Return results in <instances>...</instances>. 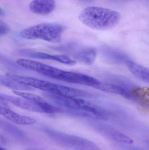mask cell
Masks as SVG:
<instances>
[{"label": "cell", "instance_id": "cell-1", "mask_svg": "<svg viewBox=\"0 0 149 150\" xmlns=\"http://www.w3.org/2000/svg\"><path fill=\"white\" fill-rule=\"evenodd\" d=\"M16 62L21 67L53 79L87 86L97 89H99L101 84V82L99 80L88 75L65 71L31 60L20 59L17 60Z\"/></svg>", "mask_w": 149, "mask_h": 150}, {"label": "cell", "instance_id": "cell-2", "mask_svg": "<svg viewBox=\"0 0 149 150\" xmlns=\"http://www.w3.org/2000/svg\"><path fill=\"white\" fill-rule=\"evenodd\" d=\"M5 75L20 83L58 96L78 98H90L95 96L93 93L83 90L68 87L31 77L10 73H8Z\"/></svg>", "mask_w": 149, "mask_h": 150}, {"label": "cell", "instance_id": "cell-3", "mask_svg": "<svg viewBox=\"0 0 149 150\" xmlns=\"http://www.w3.org/2000/svg\"><path fill=\"white\" fill-rule=\"evenodd\" d=\"M121 18L120 13L110 9L90 6L83 9L78 18L85 25L92 29L106 30L116 25Z\"/></svg>", "mask_w": 149, "mask_h": 150}, {"label": "cell", "instance_id": "cell-4", "mask_svg": "<svg viewBox=\"0 0 149 150\" xmlns=\"http://www.w3.org/2000/svg\"><path fill=\"white\" fill-rule=\"evenodd\" d=\"M44 95L59 107L87 112L95 115L99 120H107L108 113L106 111L88 100L81 98L62 97L48 93H45Z\"/></svg>", "mask_w": 149, "mask_h": 150}, {"label": "cell", "instance_id": "cell-5", "mask_svg": "<svg viewBox=\"0 0 149 150\" xmlns=\"http://www.w3.org/2000/svg\"><path fill=\"white\" fill-rule=\"evenodd\" d=\"M65 28L54 23H45L26 28L20 33L22 38L27 40H41L53 43H59Z\"/></svg>", "mask_w": 149, "mask_h": 150}, {"label": "cell", "instance_id": "cell-6", "mask_svg": "<svg viewBox=\"0 0 149 150\" xmlns=\"http://www.w3.org/2000/svg\"><path fill=\"white\" fill-rule=\"evenodd\" d=\"M49 137L55 142L73 150H100L91 141L79 137L61 133L51 129H45Z\"/></svg>", "mask_w": 149, "mask_h": 150}, {"label": "cell", "instance_id": "cell-7", "mask_svg": "<svg viewBox=\"0 0 149 150\" xmlns=\"http://www.w3.org/2000/svg\"><path fill=\"white\" fill-rule=\"evenodd\" d=\"M18 53L20 55L28 58L54 61L68 66H73L76 64V61L66 54H51L29 49H22Z\"/></svg>", "mask_w": 149, "mask_h": 150}, {"label": "cell", "instance_id": "cell-8", "mask_svg": "<svg viewBox=\"0 0 149 150\" xmlns=\"http://www.w3.org/2000/svg\"><path fill=\"white\" fill-rule=\"evenodd\" d=\"M12 92L15 95L26 99L40 107L44 112V113H62V111L60 108L52 105L48 103L44 99L36 94L24 92L22 91H12Z\"/></svg>", "mask_w": 149, "mask_h": 150}, {"label": "cell", "instance_id": "cell-9", "mask_svg": "<svg viewBox=\"0 0 149 150\" xmlns=\"http://www.w3.org/2000/svg\"><path fill=\"white\" fill-rule=\"evenodd\" d=\"M0 99L11 103L17 107L24 110L34 112L44 113V112L40 107L31 101L22 97L19 98L10 96L5 93H1L0 94Z\"/></svg>", "mask_w": 149, "mask_h": 150}, {"label": "cell", "instance_id": "cell-10", "mask_svg": "<svg viewBox=\"0 0 149 150\" xmlns=\"http://www.w3.org/2000/svg\"><path fill=\"white\" fill-rule=\"evenodd\" d=\"M96 130L103 136L124 144H131L134 141L125 134L116 130L113 127L106 125H98Z\"/></svg>", "mask_w": 149, "mask_h": 150}, {"label": "cell", "instance_id": "cell-11", "mask_svg": "<svg viewBox=\"0 0 149 150\" xmlns=\"http://www.w3.org/2000/svg\"><path fill=\"white\" fill-rule=\"evenodd\" d=\"M71 55L76 61L92 65L96 59L97 52L93 47H80Z\"/></svg>", "mask_w": 149, "mask_h": 150}, {"label": "cell", "instance_id": "cell-12", "mask_svg": "<svg viewBox=\"0 0 149 150\" xmlns=\"http://www.w3.org/2000/svg\"><path fill=\"white\" fill-rule=\"evenodd\" d=\"M1 115L10 122L21 125H31L35 124L36 120L29 116L21 115L10 110L8 107L1 106Z\"/></svg>", "mask_w": 149, "mask_h": 150}, {"label": "cell", "instance_id": "cell-13", "mask_svg": "<svg viewBox=\"0 0 149 150\" xmlns=\"http://www.w3.org/2000/svg\"><path fill=\"white\" fill-rule=\"evenodd\" d=\"M29 7L31 11L34 14L48 15L55 9V2L54 0H33Z\"/></svg>", "mask_w": 149, "mask_h": 150}, {"label": "cell", "instance_id": "cell-14", "mask_svg": "<svg viewBox=\"0 0 149 150\" xmlns=\"http://www.w3.org/2000/svg\"><path fill=\"white\" fill-rule=\"evenodd\" d=\"M130 100L137 102L142 107L149 109V88L134 87L130 89Z\"/></svg>", "mask_w": 149, "mask_h": 150}, {"label": "cell", "instance_id": "cell-15", "mask_svg": "<svg viewBox=\"0 0 149 150\" xmlns=\"http://www.w3.org/2000/svg\"><path fill=\"white\" fill-rule=\"evenodd\" d=\"M126 63L133 74L142 81L149 83V69L129 60Z\"/></svg>", "mask_w": 149, "mask_h": 150}, {"label": "cell", "instance_id": "cell-16", "mask_svg": "<svg viewBox=\"0 0 149 150\" xmlns=\"http://www.w3.org/2000/svg\"><path fill=\"white\" fill-rule=\"evenodd\" d=\"M0 127L10 136L19 140H25L26 135L20 129L11 123L4 120H0Z\"/></svg>", "mask_w": 149, "mask_h": 150}, {"label": "cell", "instance_id": "cell-17", "mask_svg": "<svg viewBox=\"0 0 149 150\" xmlns=\"http://www.w3.org/2000/svg\"><path fill=\"white\" fill-rule=\"evenodd\" d=\"M0 83L1 84L13 91H32L33 88L29 86L20 83L16 82L6 76H0Z\"/></svg>", "mask_w": 149, "mask_h": 150}, {"label": "cell", "instance_id": "cell-18", "mask_svg": "<svg viewBox=\"0 0 149 150\" xmlns=\"http://www.w3.org/2000/svg\"><path fill=\"white\" fill-rule=\"evenodd\" d=\"M80 46L78 43L71 42L58 46L52 47V48L55 51L72 54Z\"/></svg>", "mask_w": 149, "mask_h": 150}, {"label": "cell", "instance_id": "cell-19", "mask_svg": "<svg viewBox=\"0 0 149 150\" xmlns=\"http://www.w3.org/2000/svg\"><path fill=\"white\" fill-rule=\"evenodd\" d=\"M0 35L1 36H4L6 35L10 30L9 27L8 26L7 24L4 23V22H0Z\"/></svg>", "mask_w": 149, "mask_h": 150}, {"label": "cell", "instance_id": "cell-20", "mask_svg": "<svg viewBox=\"0 0 149 150\" xmlns=\"http://www.w3.org/2000/svg\"><path fill=\"white\" fill-rule=\"evenodd\" d=\"M0 15L1 16H4V11H3H3L1 8V9H0Z\"/></svg>", "mask_w": 149, "mask_h": 150}, {"label": "cell", "instance_id": "cell-21", "mask_svg": "<svg viewBox=\"0 0 149 150\" xmlns=\"http://www.w3.org/2000/svg\"><path fill=\"white\" fill-rule=\"evenodd\" d=\"M0 150H5V149H3V148H1V149H0Z\"/></svg>", "mask_w": 149, "mask_h": 150}, {"label": "cell", "instance_id": "cell-22", "mask_svg": "<svg viewBox=\"0 0 149 150\" xmlns=\"http://www.w3.org/2000/svg\"><path fill=\"white\" fill-rule=\"evenodd\" d=\"M28 150H30V149H28Z\"/></svg>", "mask_w": 149, "mask_h": 150}]
</instances>
